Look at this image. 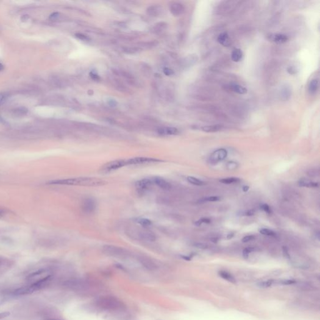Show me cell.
<instances>
[{
	"label": "cell",
	"mask_w": 320,
	"mask_h": 320,
	"mask_svg": "<svg viewBox=\"0 0 320 320\" xmlns=\"http://www.w3.org/2000/svg\"><path fill=\"white\" fill-rule=\"evenodd\" d=\"M48 184L54 185L97 187L106 185L107 181L95 177H77L53 180L49 181Z\"/></svg>",
	"instance_id": "6da1fadb"
},
{
	"label": "cell",
	"mask_w": 320,
	"mask_h": 320,
	"mask_svg": "<svg viewBox=\"0 0 320 320\" xmlns=\"http://www.w3.org/2000/svg\"><path fill=\"white\" fill-rule=\"evenodd\" d=\"M50 275H48L42 279L37 280L36 282H34L29 286L18 288L15 291L14 294L16 295H25L31 294L33 292L41 289L46 285L48 281L50 280Z\"/></svg>",
	"instance_id": "7a4b0ae2"
},
{
	"label": "cell",
	"mask_w": 320,
	"mask_h": 320,
	"mask_svg": "<svg viewBox=\"0 0 320 320\" xmlns=\"http://www.w3.org/2000/svg\"><path fill=\"white\" fill-rule=\"evenodd\" d=\"M126 166H127L126 159L115 160L106 163L101 168V171L103 173H110Z\"/></svg>",
	"instance_id": "3957f363"
},
{
	"label": "cell",
	"mask_w": 320,
	"mask_h": 320,
	"mask_svg": "<svg viewBox=\"0 0 320 320\" xmlns=\"http://www.w3.org/2000/svg\"><path fill=\"white\" fill-rule=\"evenodd\" d=\"M126 161H127V166L150 164V163H159V162L162 161V160H160L157 158H151V157H144V156L133 157V158H129V159H126Z\"/></svg>",
	"instance_id": "277c9868"
},
{
	"label": "cell",
	"mask_w": 320,
	"mask_h": 320,
	"mask_svg": "<svg viewBox=\"0 0 320 320\" xmlns=\"http://www.w3.org/2000/svg\"><path fill=\"white\" fill-rule=\"evenodd\" d=\"M103 251L105 253H106L108 255L112 256H123L127 254V251L120 247H116L114 245H105L103 248Z\"/></svg>",
	"instance_id": "5b68a950"
},
{
	"label": "cell",
	"mask_w": 320,
	"mask_h": 320,
	"mask_svg": "<svg viewBox=\"0 0 320 320\" xmlns=\"http://www.w3.org/2000/svg\"><path fill=\"white\" fill-rule=\"evenodd\" d=\"M228 155L227 151L224 148H220L214 151L210 156V162L211 164H216L224 160Z\"/></svg>",
	"instance_id": "8992f818"
},
{
	"label": "cell",
	"mask_w": 320,
	"mask_h": 320,
	"mask_svg": "<svg viewBox=\"0 0 320 320\" xmlns=\"http://www.w3.org/2000/svg\"><path fill=\"white\" fill-rule=\"evenodd\" d=\"M96 202L94 198H88L85 199L81 205V210L86 213H94L96 209Z\"/></svg>",
	"instance_id": "52a82bcc"
},
{
	"label": "cell",
	"mask_w": 320,
	"mask_h": 320,
	"mask_svg": "<svg viewBox=\"0 0 320 320\" xmlns=\"http://www.w3.org/2000/svg\"><path fill=\"white\" fill-rule=\"evenodd\" d=\"M154 185L152 179L144 178L138 180L135 183L136 188L141 191H143L150 189Z\"/></svg>",
	"instance_id": "ba28073f"
},
{
	"label": "cell",
	"mask_w": 320,
	"mask_h": 320,
	"mask_svg": "<svg viewBox=\"0 0 320 320\" xmlns=\"http://www.w3.org/2000/svg\"><path fill=\"white\" fill-rule=\"evenodd\" d=\"M268 38L269 41L278 44H283L288 41V37L282 33H273L268 35Z\"/></svg>",
	"instance_id": "9c48e42d"
},
{
	"label": "cell",
	"mask_w": 320,
	"mask_h": 320,
	"mask_svg": "<svg viewBox=\"0 0 320 320\" xmlns=\"http://www.w3.org/2000/svg\"><path fill=\"white\" fill-rule=\"evenodd\" d=\"M152 180L154 185H156L163 190H169L171 188V184L162 177H155L152 178Z\"/></svg>",
	"instance_id": "30bf717a"
},
{
	"label": "cell",
	"mask_w": 320,
	"mask_h": 320,
	"mask_svg": "<svg viewBox=\"0 0 320 320\" xmlns=\"http://www.w3.org/2000/svg\"><path fill=\"white\" fill-rule=\"evenodd\" d=\"M218 42L224 46H229L231 44V40L228 33L223 32L219 35L217 38Z\"/></svg>",
	"instance_id": "8fae6325"
},
{
	"label": "cell",
	"mask_w": 320,
	"mask_h": 320,
	"mask_svg": "<svg viewBox=\"0 0 320 320\" xmlns=\"http://www.w3.org/2000/svg\"><path fill=\"white\" fill-rule=\"evenodd\" d=\"M223 128V127L220 125H213L205 126L202 128L203 131L206 133H215L221 131Z\"/></svg>",
	"instance_id": "7c38bea8"
},
{
	"label": "cell",
	"mask_w": 320,
	"mask_h": 320,
	"mask_svg": "<svg viewBox=\"0 0 320 320\" xmlns=\"http://www.w3.org/2000/svg\"><path fill=\"white\" fill-rule=\"evenodd\" d=\"M230 89L233 92L239 94H244L247 93V89L236 83H231L230 85Z\"/></svg>",
	"instance_id": "4fadbf2b"
},
{
	"label": "cell",
	"mask_w": 320,
	"mask_h": 320,
	"mask_svg": "<svg viewBox=\"0 0 320 320\" xmlns=\"http://www.w3.org/2000/svg\"><path fill=\"white\" fill-rule=\"evenodd\" d=\"M319 88V81L318 79L312 80L308 86V90L310 94H315Z\"/></svg>",
	"instance_id": "5bb4252c"
},
{
	"label": "cell",
	"mask_w": 320,
	"mask_h": 320,
	"mask_svg": "<svg viewBox=\"0 0 320 320\" xmlns=\"http://www.w3.org/2000/svg\"><path fill=\"white\" fill-rule=\"evenodd\" d=\"M298 185L301 187H306V188H317L319 185L316 182H314L307 179H301L298 183Z\"/></svg>",
	"instance_id": "9a60e30c"
},
{
	"label": "cell",
	"mask_w": 320,
	"mask_h": 320,
	"mask_svg": "<svg viewBox=\"0 0 320 320\" xmlns=\"http://www.w3.org/2000/svg\"><path fill=\"white\" fill-rule=\"evenodd\" d=\"M243 52L239 48H235L231 54V60L234 62H239L243 58Z\"/></svg>",
	"instance_id": "2e32d148"
},
{
	"label": "cell",
	"mask_w": 320,
	"mask_h": 320,
	"mask_svg": "<svg viewBox=\"0 0 320 320\" xmlns=\"http://www.w3.org/2000/svg\"><path fill=\"white\" fill-rule=\"evenodd\" d=\"M135 221H136V223H137L138 224L141 225L142 226V228H148L149 226H150L152 225V221L147 218H137L135 219Z\"/></svg>",
	"instance_id": "e0dca14e"
},
{
	"label": "cell",
	"mask_w": 320,
	"mask_h": 320,
	"mask_svg": "<svg viewBox=\"0 0 320 320\" xmlns=\"http://www.w3.org/2000/svg\"><path fill=\"white\" fill-rule=\"evenodd\" d=\"M28 111V110L27 108L21 106V107H18V108L15 109L13 111V113L16 116H23L26 115L27 114Z\"/></svg>",
	"instance_id": "ac0fdd59"
},
{
	"label": "cell",
	"mask_w": 320,
	"mask_h": 320,
	"mask_svg": "<svg viewBox=\"0 0 320 320\" xmlns=\"http://www.w3.org/2000/svg\"><path fill=\"white\" fill-rule=\"evenodd\" d=\"M160 133L166 135H176L178 133V130L175 128H166L162 129Z\"/></svg>",
	"instance_id": "d6986e66"
},
{
	"label": "cell",
	"mask_w": 320,
	"mask_h": 320,
	"mask_svg": "<svg viewBox=\"0 0 320 320\" xmlns=\"http://www.w3.org/2000/svg\"><path fill=\"white\" fill-rule=\"evenodd\" d=\"M183 11H184V8L180 3H175L173 5V8H172V13L177 16L183 13Z\"/></svg>",
	"instance_id": "ffe728a7"
},
{
	"label": "cell",
	"mask_w": 320,
	"mask_h": 320,
	"mask_svg": "<svg viewBox=\"0 0 320 320\" xmlns=\"http://www.w3.org/2000/svg\"><path fill=\"white\" fill-rule=\"evenodd\" d=\"M187 181L189 183H191L193 185H196V186H202L205 184L204 182L202 181V180L196 178L195 177H188Z\"/></svg>",
	"instance_id": "44dd1931"
},
{
	"label": "cell",
	"mask_w": 320,
	"mask_h": 320,
	"mask_svg": "<svg viewBox=\"0 0 320 320\" xmlns=\"http://www.w3.org/2000/svg\"><path fill=\"white\" fill-rule=\"evenodd\" d=\"M219 275L220 276L222 277L223 279L230 281V282H231V283H236V280L234 278V277L230 275V273H228V272H219Z\"/></svg>",
	"instance_id": "7402d4cb"
},
{
	"label": "cell",
	"mask_w": 320,
	"mask_h": 320,
	"mask_svg": "<svg viewBox=\"0 0 320 320\" xmlns=\"http://www.w3.org/2000/svg\"><path fill=\"white\" fill-rule=\"evenodd\" d=\"M241 180L238 178H224L221 179L219 180V182L223 184L230 185V184H233V183H237L239 182Z\"/></svg>",
	"instance_id": "603a6c76"
},
{
	"label": "cell",
	"mask_w": 320,
	"mask_h": 320,
	"mask_svg": "<svg viewBox=\"0 0 320 320\" xmlns=\"http://www.w3.org/2000/svg\"><path fill=\"white\" fill-rule=\"evenodd\" d=\"M221 200V198L219 196H208L206 197V198H203V199L200 200V202L204 203V202H218Z\"/></svg>",
	"instance_id": "cb8c5ba5"
},
{
	"label": "cell",
	"mask_w": 320,
	"mask_h": 320,
	"mask_svg": "<svg viewBox=\"0 0 320 320\" xmlns=\"http://www.w3.org/2000/svg\"><path fill=\"white\" fill-rule=\"evenodd\" d=\"M291 96V91L287 86H285L281 91V96L284 100H288Z\"/></svg>",
	"instance_id": "d4e9b609"
},
{
	"label": "cell",
	"mask_w": 320,
	"mask_h": 320,
	"mask_svg": "<svg viewBox=\"0 0 320 320\" xmlns=\"http://www.w3.org/2000/svg\"><path fill=\"white\" fill-rule=\"evenodd\" d=\"M260 232L261 234L263 235H266L269 236H275L276 235V233L273 231L267 228H263L260 230Z\"/></svg>",
	"instance_id": "484cf974"
},
{
	"label": "cell",
	"mask_w": 320,
	"mask_h": 320,
	"mask_svg": "<svg viewBox=\"0 0 320 320\" xmlns=\"http://www.w3.org/2000/svg\"><path fill=\"white\" fill-rule=\"evenodd\" d=\"M274 283V281L272 280H269L266 281H262L258 284V286L261 288H268L272 286Z\"/></svg>",
	"instance_id": "4316f807"
},
{
	"label": "cell",
	"mask_w": 320,
	"mask_h": 320,
	"mask_svg": "<svg viewBox=\"0 0 320 320\" xmlns=\"http://www.w3.org/2000/svg\"><path fill=\"white\" fill-rule=\"evenodd\" d=\"M226 167L228 170H234L238 167V164L235 161H229L226 164Z\"/></svg>",
	"instance_id": "83f0119b"
},
{
	"label": "cell",
	"mask_w": 320,
	"mask_h": 320,
	"mask_svg": "<svg viewBox=\"0 0 320 320\" xmlns=\"http://www.w3.org/2000/svg\"><path fill=\"white\" fill-rule=\"evenodd\" d=\"M211 223V219L207 218H202L198 221H197L195 222V225L197 226H200L202 223H207L209 224Z\"/></svg>",
	"instance_id": "f1b7e54d"
},
{
	"label": "cell",
	"mask_w": 320,
	"mask_h": 320,
	"mask_svg": "<svg viewBox=\"0 0 320 320\" xmlns=\"http://www.w3.org/2000/svg\"><path fill=\"white\" fill-rule=\"evenodd\" d=\"M253 251H254V248H251V247H249V248H245L243 251V256L245 258H247L248 257V255L249 254L252 252Z\"/></svg>",
	"instance_id": "f546056e"
},
{
	"label": "cell",
	"mask_w": 320,
	"mask_h": 320,
	"mask_svg": "<svg viewBox=\"0 0 320 320\" xmlns=\"http://www.w3.org/2000/svg\"><path fill=\"white\" fill-rule=\"evenodd\" d=\"M261 208L262 210H263L264 212H266L268 214L272 213V210H271L270 207L268 205H266V204L262 205L261 206Z\"/></svg>",
	"instance_id": "4dcf8cb0"
},
{
	"label": "cell",
	"mask_w": 320,
	"mask_h": 320,
	"mask_svg": "<svg viewBox=\"0 0 320 320\" xmlns=\"http://www.w3.org/2000/svg\"><path fill=\"white\" fill-rule=\"evenodd\" d=\"M255 238V236L253 235H248V236H246L243 237L241 241L243 243H247V242H249V241L254 239Z\"/></svg>",
	"instance_id": "1f68e13d"
},
{
	"label": "cell",
	"mask_w": 320,
	"mask_h": 320,
	"mask_svg": "<svg viewBox=\"0 0 320 320\" xmlns=\"http://www.w3.org/2000/svg\"><path fill=\"white\" fill-rule=\"evenodd\" d=\"M296 283V281L293 280H282L280 283L282 284V285H293L294 283Z\"/></svg>",
	"instance_id": "d6a6232c"
},
{
	"label": "cell",
	"mask_w": 320,
	"mask_h": 320,
	"mask_svg": "<svg viewBox=\"0 0 320 320\" xmlns=\"http://www.w3.org/2000/svg\"><path fill=\"white\" fill-rule=\"evenodd\" d=\"M6 98V95L5 93H0V105H2L5 102Z\"/></svg>",
	"instance_id": "836d02e7"
},
{
	"label": "cell",
	"mask_w": 320,
	"mask_h": 320,
	"mask_svg": "<svg viewBox=\"0 0 320 320\" xmlns=\"http://www.w3.org/2000/svg\"><path fill=\"white\" fill-rule=\"evenodd\" d=\"M195 247H196L197 248H201V249H207L208 248V246L206 244H205L203 243H196L194 244Z\"/></svg>",
	"instance_id": "e575fe53"
},
{
	"label": "cell",
	"mask_w": 320,
	"mask_h": 320,
	"mask_svg": "<svg viewBox=\"0 0 320 320\" xmlns=\"http://www.w3.org/2000/svg\"><path fill=\"white\" fill-rule=\"evenodd\" d=\"M255 213V211L254 210H248V211H244V212L243 213V215H244V216H253Z\"/></svg>",
	"instance_id": "d590c367"
},
{
	"label": "cell",
	"mask_w": 320,
	"mask_h": 320,
	"mask_svg": "<svg viewBox=\"0 0 320 320\" xmlns=\"http://www.w3.org/2000/svg\"><path fill=\"white\" fill-rule=\"evenodd\" d=\"M287 71L289 74H291V75H293V74L296 73V69H295V68L293 66L288 67L287 69Z\"/></svg>",
	"instance_id": "8d00e7d4"
},
{
	"label": "cell",
	"mask_w": 320,
	"mask_h": 320,
	"mask_svg": "<svg viewBox=\"0 0 320 320\" xmlns=\"http://www.w3.org/2000/svg\"><path fill=\"white\" fill-rule=\"evenodd\" d=\"M9 315H10V313H9V312H3V313H0V319H4V318L8 317Z\"/></svg>",
	"instance_id": "74e56055"
},
{
	"label": "cell",
	"mask_w": 320,
	"mask_h": 320,
	"mask_svg": "<svg viewBox=\"0 0 320 320\" xmlns=\"http://www.w3.org/2000/svg\"><path fill=\"white\" fill-rule=\"evenodd\" d=\"M28 18H29L28 15H23V16L21 17V21H27V20L28 19Z\"/></svg>",
	"instance_id": "f35d334b"
},
{
	"label": "cell",
	"mask_w": 320,
	"mask_h": 320,
	"mask_svg": "<svg viewBox=\"0 0 320 320\" xmlns=\"http://www.w3.org/2000/svg\"><path fill=\"white\" fill-rule=\"evenodd\" d=\"M58 14L56 13H53V14L50 16V18L52 19H55L58 16Z\"/></svg>",
	"instance_id": "ab89813d"
},
{
	"label": "cell",
	"mask_w": 320,
	"mask_h": 320,
	"mask_svg": "<svg viewBox=\"0 0 320 320\" xmlns=\"http://www.w3.org/2000/svg\"><path fill=\"white\" fill-rule=\"evenodd\" d=\"M5 211L0 208V218H2L3 216H5Z\"/></svg>",
	"instance_id": "60d3db41"
},
{
	"label": "cell",
	"mask_w": 320,
	"mask_h": 320,
	"mask_svg": "<svg viewBox=\"0 0 320 320\" xmlns=\"http://www.w3.org/2000/svg\"><path fill=\"white\" fill-rule=\"evenodd\" d=\"M249 188H250L249 186H243V191L244 192H247V191H248Z\"/></svg>",
	"instance_id": "b9f144b4"
},
{
	"label": "cell",
	"mask_w": 320,
	"mask_h": 320,
	"mask_svg": "<svg viewBox=\"0 0 320 320\" xmlns=\"http://www.w3.org/2000/svg\"><path fill=\"white\" fill-rule=\"evenodd\" d=\"M4 69V67H3V65L2 64L0 63V71H2L3 69Z\"/></svg>",
	"instance_id": "7bdbcfd3"
},
{
	"label": "cell",
	"mask_w": 320,
	"mask_h": 320,
	"mask_svg": "<svg viewBox=\"0 0 320 320\" xmlns=\"http://www.w3.org/2000/svg\"><path fill=\"white\" fill-rule=\"evenodd\" d=\"M0 264H1V260H0Z\"/></svg>",
	"instance_id": "ee69618b"
}]
</instances>
